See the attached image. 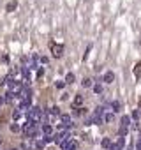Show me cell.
I'll list each match as a JSON object with an SVG mask.
<instances>
[{"mask_svg": "<svg viewBox=\"0 0 141 150\" xmlns=\"http://www.w3.org/2000/svg\"><path fill=\"white\" fill-rule=\"evenodd\" d=\"M37 62H41L43 65H46V64H48V58H46V57H39V60H37Z\"/></svg>", "mask_w": 141, "mask_h": 150, "instance_id": "cell-20", "label": "cell"}, {"mask_svg": "<svg viewBox=\"0 0 141 150\" xmlns=\"http://www.w3.org/2000/svg\"><path fill=\"white\" fill-rule=\"evenodd\" d=\"M120 124L125 125V127H129V125H130V118H129L127 115H124V117H122V120H120Z\"/></svg>", "mask_w": 141, "mask_h": 150, "instance_id": "cell-13", "label": "cell"}, {"mask_svg": "<svg viewBox=\"0 0 141 150\" xmlns=\"http://www.w3.org/2000/svg\"><path fill=\"white\" fill-rule=\"evenodd\" d=\"M11 131H13L14 134H18V133H21V127H19V125L14 122V124H11Z\"/></svg>", "mask_w": 141, "mask_h": 150, "instance_id": "cell-14", "label": "cell"}, {"mask_svg": "<svg viewBox=\"0 0 141 150\" xmlns=\"http://www.w3.org/2000/svg\"><path fill=\"white\" fill-rule=\"evenodd\" d=\"M111 145H113V141H111L109 138H104V139H102V147H104V148L109 150V148H111Z\"/></svg>", "mask_w": 141, "mask_h": 150, "instance_id": "cell-12", "label": "cell"}, {"mask_svg": "<svg viewBox=\"0 0 141 150\" xmlns=\"http://www.w3.org/2000/svg\"><path fill=\"white\" fill-rule=\"evenodd\" d=\"M102 79H104V83H113V79H115V74H113L111 71H108V73L102 76Z\"/></svg>", "mask_w": 141, "mask_h": 150, "instance_id": "cell-6", "label": "cell"}, {"mask_svg": "<svg viewBox=\"0 0 141 150\" xmlns=\"http://www.w3.org/2000/svg\"><path fill=\"white\" fill-rule=\"evenodd\" d=\"M16 7H18V2H16V0H11V2H7L5 11L7 13H13V11H16Z\"/></svg>", "mask_w": 141, "mask_h": 150, "instance_id": "cell-5", "label": "cell"}, {"mask_svg": "<svg viewBox=\"0 0 141 150\" xmlns=\"http://www.w3.org/2000/svg\"><path fill=\"white\" fill-rule=\"evenodd\" d=\"M58 117H60V122H62V125H65L67 129L72 127V120H70L69 115H58Z\"/></svg>", "mask_w": 141, "mask_h": 150, "instance_id": "cell-4", "label": "cell"}, {"mask_svg": "<svg viewBox=\"0 0 141 150\" xmlns=\"http://www.w3.org/2000/svg\"><path fill=\"white\" fill-rule=\"evenodd\" d=\"M109 108H111L115 113H118V109H120V103H118V101H113V103H109Z\"/></svg>", "mask_w": 141, "mask_h": 150, "instance_id": "cell-11", "label": "cell"}, {"mask_svg": "<svg viewBox=\"0 0 141 150\" xmlns=\"http://www.w3.org/2000/svg\"><path fill=\"white\" fill-rule=\"evenodd\" d=\"M72 106H74V108H79V106H83V97L79 95V94L74 97V103H72Z\"/></svg>", "mask_w": 141, "mask_h": 150, "instance_id": "cell-7", "label": "cell"}, {"mask_svg": "<svg viewBox=\"0 0 141 150\" xmlns=\"http://www.w3.org/2000/svg\"><path fill=\"white\" fill-rule=\"evenodd\" d=\"M55 87H57V88H64V87H65V81H57Z\"/></svg>", "mask_w": 141, "mask_h": 150, "instance_id": "cell-21", "label": "cell"}, {"mask_svg": "<svg viewBox=\"0 0 141 150\" xmlns=\"http://www.w3.org/2000/svg\"><path fill=\"white\" fill-rule=\"evenodd\" d=\"M27 117H28L30 122H37V124H39V122L43 120V109L39 108V106H30Z\"/></svg>", "mask_w": 141, "mask_h": 150, "instance_id": "cell-1", "label": "cell"}, {"mask_svg": "<svg viewBox=\"0 0 141 150\" xmlns=\"http://www.w3.org/2000/svg\"><path fill=\"white\" fill-rule=\"evenodd\" d=\"M83 87H85V88L92 87V79H90V78H85V79H83Z\"/></svg>", "mask_w": 141, "mask_h": 150, "instance_id": "cell-18", "label": "cell"}, {"mask_svg": "<svg viewBox=\"0 0 141 150\" xmlns=\"http://www.w3.org/2000/svg\"><path fill=\"white\" fill-rule=\"evenodd\" d=\"M51 115H55V117H58V115H60V109H58L57 106H53V108H51Z\"/></svg>", "mask_w": 141, "mask_h": 150, "instance_id": "cell-19", "label": "cell"}, {"mask_svg": "<svg viewBox=\"0 0 141 150\" xmlns=\"http://www.w3.org/2000/svg\"><path fill=\"white\" fill-rule=\"evenodd\" d=\"M134 76H136V78H141V62H138V64L134 65Z\"/></svg>", "mask_w": 141, "mask_h": 150, "instance_id": "cell-9", "label": "cell"}, {"mask_svg": "<svg viewBox=\"0 0 141 150\" xmlns=\"http://www.w3.org/2000/svg\"><path fill=\"white\" fill-rule=\"evenodd\" d=\"M44 76V69H37V78H43Z\"/></svg>", "mask_w": 141, "mask_h": 150, "instance_id": "cell-22", "label": "cell"}, {"mask_svg": "<svg viewBox=\"0 0 141 150\" xmlns=\"http://www.w3.org/2000/svg\"><path fill=\"white\" fill-rule=\"evenodd\" d=\"M109 150H122V148H120V147H116V145L113 143V145H111V148H109Z\"/></svg>", "mask_w": 141, "mask_h": 150, "instance_id": "cell-24", "label": "cell"}, {"mask_svg": "<svg viewBox=\"0 0 141 150\" xmlns=\"http://www.w3.org/2000/svg\"><path fill=\"white\" fill-rule=\"evenodd\" d=\"M132 118H134V120H139V111H138V109H136V111H132Z\"/></svg>", "mask_w": 141, "mask_h": 150, "instance_id": "cell-23", "label": "cell"}, {"mask_svg": "<svg viewBox=\"0 0 141 150\" xmlns=\"http://www.w3.org/2000/svg\"><path fill=\"white\" fill-rule=\"evenodd\" d=\"M74 79H76V78H74L72 73H67V74H65V85H72Z\"/></svg>", "mask_w": 141, "mask_h": 150, "instance_id": "cell-8", "label": "cell"}, {"mask_svg": "<svg viewBox=\"0 0 141 150\" xmlns=\"http://www.w3.org/2000/svg\"><path fill=\"white\" fill-rule=\"evenodd\" d=\"M94 92H95V94H102V85L97 83V85L94 87Z\"/></svg>", "mask_w": 141, "mask_h": 150, "instance_id": "cell-17", "label": "cell"}, {"mask_svg": "<svg viewBox=\"0 0 141 150\" xmlns=\"http://www.w3.org/2000/svg\"><path fill=\"white\" fill-rule=\"evenodd\" d=\"M129 133V127H125V125H120V129H118V134L120 136H125Z\"/></svg>", "mask_w": 141, "mask_h": 150, "instance_id": "cell-15", "label": "cell"}, {"mask_svg": "<svg viewBox=\"0 0 141 150\" xmlns=\"http://www.w3.org/2000/svg\"><path fill=\"white\" fill-rule=\"evenodd\" d=\"M53 133H55V129H53V125H51V124H44V125L41 127V134H43L44 138H51V136H53Z\"/></svg>", "mask_w": 141, "mask_h": 150, "instance_id": "cell-3", "label": "cell"}, {"mask_svg": "<svg viewBox=\"0 0 141 150\" xmlns=\"http://www.w3.org/2000/svg\"><path fill=\"white\" fill-rule=\"evenodd\" d=\"M115 145H116V147H120V148H124V145H125V139H124V136H120V138H118V141H116Z\"/></svg>", "mask_w": 141, "mask_h": 150, "instance_id": "cell-16", "label": "cell"}, {"mask_svg": "<svg viewBox=\"0 0 141 150\" xmlns=\"http://www.w3.org/2000/svg\"><path fill=\"white\" fill-rule=\"evenodd\" d=\"M49 49H51V55L55 58H60L64 55V44H60V43H51L49 44Z\"/></svg>", "mask_w": 141, "mask_h": 150, "instance_id": "cell-2", "label": "cell"}, {"mask_svg": "<svg viewBox=\"0 0 141 150\" xmlns=\"http://www.w3.org/2000/svg\"><path fill=\"white\" fill-rule=\"evenodd\" d=\"M21 115H23V111H19V109H14V111H13V120H14V122H18V120L21 118Z\"/></svg>", "mask_w": 141, "mask_h": 150, "instance_id": "cell-10", "label": "cell"}]
</instances>
